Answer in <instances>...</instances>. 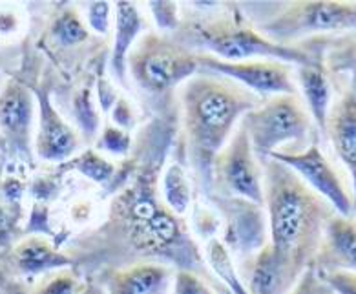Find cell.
Segmentation results:
<instances>
[{"mask_svg":"<svg viewBox=\"0 0 356 294\" xmlns=\"http://www.w3.org/2000/svg\"><path fill=\"white\" fill-rule=\"evenodd\" d=\"M241 124L259 161L274 154L302 152L318 145L320 132L298 95L265 99L258 108L245 113Z\"/></svg>","mask_w":356,"mask_h":294,"instance_id":"5b68a950","label":"cell"},{"mask_svg":"<svg viewBox=\"0 0 356 294\" xmlns=\"http://www.w3.org/2000/svg\"><path fill=\"white\" fill-rule=\"evenodd\" d=\"M353 220L356 221V209H355V214H353Z\"/></svg>","mask_w":356,"mask_h":294,"instance_id":"e575fe53","label":"cell"},{"mask_svg":"<svg viewBox=\"0 0 356 294\" xmlns=\"http://www.w3.org/2000/svg\"><path fill=\"white\" fill-rule=\"evenodd\" d=\"M51 35L60 46H75L88 39V30L74 10H66L51 26Z\"/></svg>","mask_w":356,"mask_h":294,"instance_id":"cb8c5ba5","label":"cell"},{"mask_svg":"<svg viewBox=\"0 0 356 294\" xmlns=\"http://www.w3.org/2000/svg\"><path fill=\"white\" fill-rule=\"evenodd\" d=\"M176 270L163 263L137 261L108 267L103 275L106 294H168Z\"/></svg>","mask_w":356,"mask_h":294,"instance_id":"5bb4252c","label":"cell"},{"mask_svg":"<svg viewBox=\"0 0 356 294\" xmlns=\"http://www.w3.org/2000/svg\"><path fill=\"white\" fill-rule=\"evenodd\" d=\"M39 108V130L35 136V152L44 161L63 163L74 157L79 148V136L51 103L49 93L35 90Z\"/></svg>","mask_w":356,"mask_h":294,"instance_id":"4fadbf2b","label":"cell"},{"mask_svg":"<svg viewBox=\"0 0 356 294\" xmlns=\"http://www.w3.org/2000/svg\"><path fill=\"white\" fill-rule=\"evenodd\" d=\"M210 194L241 197L264 206V168L241 123L216 157Z\"/></svg>","mask_w":356,"mask_h":294,"instance_id":"ba28073f","label":"cell"},{"mask_svg":"<svg viewBox=\"0 0 356 294\" xmlns=\"http://www.w3.org/2000/svg\"><path fill=\"white\" fill-rule=\"evenodd\" d=\"M84 291L83 284L70 270H63L49 276L44 284H40L33 294H81Z\"/></svg>","mask_w":356,"mask_h":294,"instance_id":"d4e9b609","label":"cell"},{"mask_svg":"<svg viewBox=\"0 0 356 294\" xmlns=\"http://www.w3.org/2000/svg\"><path fill=\"white\" fill-rule=\"evenodd\" d=\"M10 229L8 227V218H6V212H2V209H0V232H6Z\"/></svg>","mask_w":356,"mask_h":294,"instance_id":"836d02e7","label":"cell"},{"mask_svg":"<svg viewBox=\"0 0 356 294\" xmlns=\"http://www.w3.org/2000/svg\"><path fill=\"white\" fill-rule=\"evenodd\" d=\"M205 263L209 267V272L220 279L227 287L230 294H249L245 287L241 275L238 272V267L234 263V258L229 252V249L223 245V241L218 238H210L205 250Z\"/></svg>","mask_w":356,"mask_h":294,"instance_id":"7402d4cb","label":"cell"},{"mask_svg":"<svg viewBox=\"0 0 356 294\" xmlns=\"http://www.w3.org/2000/svg\"><path fill=\"white\" fill-rule=\"evenodd\" d=\"M110 2H92L88 8V24L95 33L106 35L110 30Z\"/></svg>","mask_w":356,"mask_h":294,"instance_id":"4dcf8cb0","label":"cell"},{"mask_svg":"<svg viewBox=\"0 0 356 294\" xmlns=\"http://www.w3.org/2000/svg\"><path fill=\"white\" fill-rule=\"evenodd\" d=\"M170 294H216L214 289L207 284L205 278L188 272V270H176L172 281Z\"/></svg>","mask_w":356,"mask_h":294,"instance_id":"484cf974","label":"cell"},{"mask_svg":"<svg viewBox=\"0 0 356 294\" xmlns=\"http://www.w3.org/2000/svg\"><path fill=\"white\" fill-rule=\"evenodd\" d=\"M75 115H77L79 123H81V126L86 132H95V128H97V112H95V106L92 104L88 92H84L75 101Z\"/></svg>","mask_w":356,"mask_h":294,"instance_id":"1f68e13d","label":"cell"},{"mask_svg":"<svg viewBox=\"0 0 356 294\" xmlns=\"http://www.w3.org/2000/svg\"><path fill=\"white\" fill-rule=\"evenodd\" d=\"M112 117H113V123H118V126L122 128V130H124V128H130L134 124L132 108H130V104H128L127 101H122V99H118V101H115Z\"/></svg>","mask_w":356,"mask_h":294,"instance_id":"d6a6232c","label":"cell"},{"mask_svg":"<svg viewBox=\"0 0 356 294\" xmlns=\"http://www.w3.org/2000/svg\"><path fill=\"white\" fill-rule=\"evenodd\" d=\"M174 39L194 54L212 55L227 63L268 59L285 64H303L323 60L327 37H312L298 44H276L259 30L236 19L218 17L210 20L188 22L177 28Z\"/></svg>","mask_w":356,"mask_h":294,"instance_id":"277c9868","label":"cell"},{"mask_svg":"<svg viewBox=\"0 0 356 294\" xmlns=\"http://www.w3.org/2000/svg\"><path fill=\"white\" fill-rule=\"evenodd\" d=\"M13 258L17 269L24 275H42L57 269H68L75 263L74 258L59 252L48 240L42 238H28L19 243Z\"/></svg>","mask_w":356,"mask_h":294,"instance_id":"d6986e66","label":"cell"},{"mask_svg":"<svg viewBox=\"0 0 356 294\" xmlns=\"http://www.w3.org/2000/svg\"><path fill=\"white\" fill-rule=\"evenodd\" d=\"M150 11L163 31H177L179 15L176 2H150Z\"/></svg>","mask_w":356,"mask_h":294,"instance_id":"f1b7e54d","label":"cell"},{"mask_svg":"<svg viewBox=\"0 0 356 294\" xmlns=\"http://www.w3.org/2000/svg\"><path fill=\"white\" fill-rule=\"evenodd\" d=\"M35 108L37 99L33 92L10 79L0 92V136L13 152L26 157L33 148Z\"/></svg>","mask_w":356,"mask_h":294,"instance_id":"7c38bea8","label":"cell"},{"mask_svg":"<svg viewBox=\"0 0 356 294\" xmlns=\"http://www.w3.org/2000/svg\"><path fill=\"white\" fill-rule=\"evenodd\" d=\"M314 267L320 272H356V221L353 218L334 214L329 220Z\"/></svg>","mask_w":356,"mask_h":294,"instance_id":"2e32d148","label":"cell"},{"mask_svg":"<svg viewBox=\"0 0 356 294\" xmlns=\"http://www.w3.org/2000/svg\"><path fill=\"white\" fill-rule=\"evenodd\" d=\"M276 44H298L312 37H331L356 31V2H287L282 11L259 26Z\"/></svg>","mask_w":356,"mask_h":294,"instance_id":"52a82bcc","label":"cell"},{"mask_svg":"<svg viewBox=\"0 0 356 294\" xmlns=\"http://www.w3.org/2000/svg\"><path fill=\"white\" fill-rule=\"evenodd\" d=\"M179 104L186 159L197 185L210 196L216 157L261 99L223 75L200 70L179 86Z\"/></svg>","mask_w":356,"mask_h":294,"instance_id":"3957f363","label":"cell"},{"mask_svg":"<svg viewBox=\"0 0 356 294\" xmlns=\"http://www.w3.org/2000/svg\"><path fill=\"white\" fill-rule=\"evenodd\" d=\"M113 13H115V35H113L110 66L113 75L122 84H127V60L134 44L141 37L143 17L139 8L132 2H115Z\"/></svg>","mask_w":356,"mask_h":294,"instance_id":"ac0fdd59","label":"cell"},{"mask_svg":"<svg viewBox=\"0 0 356 294\" xmlns=\"http://www.w3.org/2000/svg\"><path fill=\"white\" fill-rule=\"evenodd\" d=\"M97 147L104 150V152L115 154V156H127L130 147H132V138L122 128L106 126L101 139H99Z\"/></svg>","mask_w":356,"mask_h":294,"instance_id":"4316f807","label":"cell"},{"mask_svg":"<svg viewBox=\"0 0 356 294\" xmlns=\"http://www.w3.org/2000/svg\"><path fill=\"white\" fill-rule=\"evenodd\" d=\"M323 64L327 74L347 75L349 92L356 95V31L327 37Z\"/></svg>","mask_w":356,"mask_h":294,"instance_id":"ffe728a7","label":"cell"},{"mask_svg":"<svg viewBox=\"0 0 356 294\" xmlns=\"http://www.w3.org/2000/svg\"><path fill=\"white\" fill-rule=\"evenodd\" d=\"M323 133H327L334 154L351 174L356 209V95L349 90L341 92L340 99L331 104Z\"/></svg>","mask_w":356,"mask_h":294,"instance_id":"9a60e30c","label":"cell"},{"mask_svg":"<svg viewBox=\"0 0 356 294\" xmlns=\"http://www.w3.org/2000/svg\"><path fill=\"white\" fill-rule=\"evenodd\" d=\"M127 70L137 88L148 95H163L200 72L195 54L170 35L147 31L128 55Z\"/></svg>","mask_w":356,"mask_h":294,"instance_id":"8992f818","label":"cell"},{"mask_svg":"<svg viewBox=\"0 0 356 294\" xmlns=\"http://www.w3.org/2000/svg\"><path fill=\"white\" fill-rule=\"evenodd\" d=\"M270 157L291 168L314 194L325 199L337 214L343 218H353L355 199L347 192L337 168L323 156L318 145H311L302 152L274 154Z\"/></svg>","mask_w":356,"mask_h":294,"instance_id":"8fae6325","label":"cell"},{"mask_svg":"<svg viewBox=\"0 0 356 294\" xmlns=\"http://www.w3.org/2000/svg\"><path fill=\"white\" fill-rule=\"evenodd\" d=\"M259 163L264 168L268 245L294 287L316 261L327 223L337 212L283 163L273 157Z\"/></svg>","mask_w":356,"mask_h":294,"instance_id":"7a4b0ae2","label":"cell"},{"mask_svg":"<svg viewBox=\"0 0 356 294\" xmlns=\"http://www.w3.org/2000/svg\"><path fill=\"white\" fill-rule=\"evenodd\" d=\"M161 196L166 209L176 216L183 218L188 212L194 199L192 183L185 167L179 163H170L161 176Z\"/></svg>","mask_w":356,"mask_h":294,"instance_id":"44dd1931","label":"cell"},{"mask_svg":"<svg viewBox=\"0 0 356 294\" xmlns=\"http://www.w3.org/2000/svg\"><path fill=\"white\" fill-rule=\"evenodd\" d=\"M289 294H334L332 289L329 287L323 276L318 272V269L312 265L309 267L300 279L296 281L293 289L289 291Z\"/></svg>","mask_w":356,"mask_h":294,"instance_id":"83f0119b","label":"cell"},{"mask_svg":"<svg viewBox=\"0 0 356 294\" xmlns=\"http://www.w3.org/2000/svg\"><path fill=\"white\" fill-rule=\"evenodd\" d=\"M104 234L124 238V245L139 261H154L177 270H188L207 279V267L185 221L157 199V172H139L110 205Z\"/></svg>","mask_w":356,"mask_h":294,"instance_id":"6da1fadb","label":"cell"},{"mask_svg":"<svg viewBox=\"0 0 356 294\" xmlns=\"http://www.w3.org/2000/svg\"><path fill=\"white\" fill-rule=\"evenodd\" d=\"M320 275L323 276L334 294H356V272L332 270V272H320Z\"/></svg>","mask_w":356,"mask_h":294,"instance_id":"f546056e","label":"cell"},{"mask_svg":"<svg viewBox=\"0 0 356 294\" xmlns=\"http://www.w3.org/2000/svg\"><path fill=\"white\" fill-rule=\"evenodd\" d=\"M68 165L72 170L81 172L83 176H86L95 183H108L113 177V174H115L113 163L106 161L95 150H86V152L79 154Z\"/></svg>","mask_w":356,"mask_h":294,"instance_id":"603a6c76","label":"cell"},{"mask_svg":"<svg viewBox=\"0 0 356 294\" xmlns=\"http://www.w3.org/2000/svg\"><path fill=\"white\" fill-rule=\"evenodd\" d=\"M209 199L223 214V245L241 263L268 245V223L265 206L241 197L210 194Z\"/></svg>","mask_w":356,"mask_h":294,"instance_id":"30bf717a","label":"cell"},{"mask_svg":"<svg viewBox=\"0 0 356 294\" xmlns=\"http://www.w3.org/2000/svg\"><path fill=\"white\" fill-rule=\"evenodd\" d=\"M298 86L302 90L305 103H307V112L311 113L312 121L316 124L318 132H325V123L329 110H331V81L327 74L323 60L318 63L303 64L296 68Z\"/></svg>","mask_w":356,"mask_h":294,"instance_id":"e0dca14e","label":"cell"},{"mask_svg":"<svg viewBox=\"0 0 356 294\" xmlns=\"http://www.w3.org/2000/svg\"><path fill=\"white\" fill-rule=\"evenodd\" d=\"M200 70L210 74L223 75L252 92L259 99H270L276 95H298V84L291 64L280 60L254 59L241 63H227L212 55L195 54Z\"/></svg>","mask_w":356,"mask_h":294,"instance_id":"9c48e42d","label":"cell"}]
</instances>
